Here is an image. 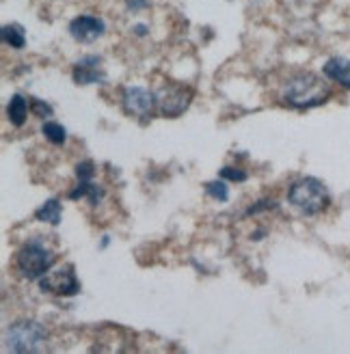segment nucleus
I'll list each match as a JSON object with an SVG mask.
<instances>
[{
    "instance_id": "f03ea898",
    "label": "nucleus",
    "mask_w": 350,
    "mask_h": 354,
    "mask_svg": "<svg viewBox=\"0 0 350 354\" xmlns=\"http://www.w3.org/2000/svg\"><path fill=\"white\" fill-rule=\"evenodd\" d=\"M288 201L303 212L307 216L320 214L322 209H326V205L331 203L329 190L326 186L316 180V177H303V180L294 182L288 190Z\"/></svg>"
},
{
    "instance_id": "ddd939ff",
    "label": "nucleus",
    "mask_w": 350,
    "mask_h": 354,
    "mask_svg": "<svg viewBox=\"0 0 350 354\" xmlns=\"http://www.w3.org/2000/svg\"><path fill=\"white\" fill-rule=\"evenodd\" d=\"M80 197H89L91 205H98L100 199L104 197V188L95 186L93 182H80L76 186V190L69 192V199H80Z\"/></svg>"
},
{
    "instance_id": "aec40b11",
    "label": "nucleus",
    "mask_w": 350,
    "mask_h": 354,
    "mask_svg": "<svg viewBox=\"0 0 350 354\" xmlns=\"http://www.w3.org/2000/svg\"><path fill=\"white\" fill-rule=\"evenodd\" d=\"M275 205H277L275 201H259V203L249 207L247 214H257V212H264V209H275Z\"/></svg>"
},
{
    "instance_id": "f257e3e1",
    "label": "nucleus",
    "mask_w": 350,
    "mask_h": 354,
    "mask_svg": "<svg viewBox=\"0 0 350 354\" xmlns=\"http://www.w3.org/2000/svg\"><path fill=\"white\" fill-rule=\"evenodd\" d=\"M331 95L329 84L316 74H299L294 76L284 91V100L294 109H313L322 106Z\"/></svg>"
},
{
    "instance_id": "423d86ee",
    "label": "nucleus",
    "mask_w": 350,
    "mask_h": 354,
    "mask_svg": "<svg viewBox=\"0 0 350 354\" xmlns=\"http://www.w3.org/2000/svg\"><path fill=\"white\" fill-rule=\"evenodd\" d=\"M156 97H158L160 113L165 117H180L192 100V88L184 84H167Z\"/></svg>"
},
{
    "instance_id": "9d476101",
    "label": "nucleus",
    "mask_w": 350,
    "mask_h": 354,
    "mask_svg": "<svg viewBox=\"0 0 350 354\" xmlns=\"http://www.w3.org/2000/svg\"><path fill=\"white\" fill-rule=\"evenodd\" d=\"M324 76L346 88H350V61L344 57H333L324 63Z\"/></svg>"
},
{
    "instance_id": "6ab92c4d",
    "label": "nucleus",
    "mask_w": 350,
    "mask_h": 354,
    "mask_svg": "<svg viewBox=\"0 0 350 354\" xmlns=\"http://www.w3.org/2000/svg\"><path fill=\"white\" fill-rule=\"evenodd\" d=\"M221 177H225V180H232V182H244L249 175L244 173L242 169H236V167H223Z\"/></svg>"
},
{
    "instance_id": "f8f14e48",
    "label": "nucleus",
    "mask_w": 350,
    "mask_h": 354,
    "mask_svg": "<svg viewBox=\"0 0 350 354\" xmlns=\"http://www.w3.org/2000/svg\"><path fill=\"white\" fill-rule=\"evenodd\" d=\"M61 212H63V207H61L59 199H50V201H46L37 212H35V218L42 221V223L59 225V223H61Z\"/></svg>"
},
{
    "instance_id": "7ed1b4c3",
    "label": "nucleus",
    "mask_w": 350,
    "mask_h": 354,
    "mask_svg": "<svg viewBox=\"0 0 350 354\" xmlns=\"http://www.w3.org/2000/svg\"><path fill=\"white\" fill-rule=\"evenodd\" d=\"M57 257L39 240H30L17 253V270L26 279H42L55 266Z\"/></svg>"
},
{
    "instance_id": "dca6fc26",
    "label": "nucleus",
    "mask_w": 350,
    "mask_h": 354,
    "mask_svg": "<svg viewBox=\"0 0 350 354\" xmlns=\"http://www.w3.org/2000/svg\"><path fill=\"white\" fill-rule=\"evenodd\" d=\"M205 192H208L212 199L223 201V203H225L227 199H230V188H227V184H225V182H219V180L208 182V184H205Z\"/></svg>"
},
{
    "instance_id": "20e7f679",
    "label": "nucleus",
    "mask_w": 350,
    "mask_h": 354,
    "mask_svg": "<svg viewBox=\"0 0 350 354\" xmlns=\"http://www.w3.org/2000/svg\"><path fill=\"white\" fill-rule=\"evenodd\" d=\"M48 339V330L37 322H17L5 333V344L13 352H37Z\"/></svg>"
},
{
    "instance_id": "a211bd4d",
    "label": "nucleus",
    "mask_w": 350,
    "mask_h": 354,
    "mask_svg": "<svg viewBox=\"0 0 350 354\" xmlns=\"http://www.w3.org/2000/svg\"><path fill=\"white\" fill-rule=\"evenodd\" d=\"M30 109H33V113L37 115V117H42V119H50L52 117V106L50 104H46V102H42V100H30Z\"/></svg>"
},
{
    "instance_id": "4be33fe9",
    "label": "nucleus",
    "mask_w": 350,
    "mask_h": 354,
    "mask_svg": "<svg viewBox=\"0 0 350 354\" xmlns=\"http://www.w3.org/2000/svg\"><path fill=\"white\" fill-rule=\"evenodd\" d=\"M134 30H136V35H141V37H143V35L147 32V26H143V24H138V26H134Z\"/></svg>"
},
{
    "instance_id": "6e6552de",
    "label": "nucleus",
    "mask_w": 350,
    "mask_h": 354,
    "mask_svg": "<svg viewBox=\"0 0 350 354\" xmlns=\"http://www.w3.org/2000/svg\"><path fill=\"white\" fill-rule=\"evenodd\" d=\"M104 22L95 15H78L72 20L69 24V32H72V37L80 44H93L98 41L102 35H104Z\"/></svg>"
},
{
    "instance_id": "2eb2a0df",
    "label": "nucleus",
    "mask_w": 350,
    "mask_h": 354,
    "mask_svg": "<svg viewBox=\"0 0 350 354\" xmlns=\"http://www.w3.org/2000/svg\"><path fill=\"white\" fill-rule=\"evenodd\" d=\"M42 132H44V136L50 140V143H55V145H63L65 138H67L65 128L61 126V123H57V121H46Z\"/></svg>"
},
{
    "instance_id": "39448f33",
    "label": "nucleus",
    "mask_w": 350,
    "mask_h": 354,
    "mask_svg": "<svg viewBox=\"0 0 350 354\" xmlns=\"http://www.w3.org/2000/svg\"><path fill=\"white\" fill-rule=\"evenodd\" d=\"M39 288L52 296H76L80 292V281L74 274V266H65L61 270L46 272L39 279Z\"/></svg>"
},
{
    "instance_id": "f3484780",
    "label": "nucleus",
    "mask_w": 350,
    "mask_h": 354,
    "mask_svg": "<svg viewBox=\"0 0 350 354\" xmlns=\"http://www.w3.org/2000/svg\"><path fill=\"white\" fill-rule=\"evenodd\" d=\"M93 173H95V165L91 160H84L76 167V177L78 182H91L93 180Z\"/></svg>"
},
{
    "instance_id": "1a4fd4ad",
    "label": "nucleus",
    "mask_w": 350,
    "mask_h": 354,
    "mask_svg": "<svg viewBox=\"0 0 350 354\" xmlns=\"http://www.w3.org/2000/svg\"><path fill=\"white\" fill-rule=\"evenodd\" d=\"M74 82L76 84H95V82H104L107 80V74H104L102 67V59L100 57H84L74 65Z\"/></svg>"
},
{
    "instance_id": "0eeeda50",
    "label": "nucleus",
    "mask_w": 350,
    "mask_h": 354,
    "mask_svg": "<svg viewBox=\"0 0 350 354\" xmlns=\"http://www.w3.org/2000/svg\"><path fill=\"white\" fill-rule=\"evenodd\" d=\"M124 111L132 117L138 119H147L154 111V106L158 104L156 93H151L149 88L143 86H128L124 91Z\"/></svg>"
},
{
    "instance_id": "9b49d317",
    "label": "nucleus",
    "mask_w": 350,
    "mask_h": 354,
    "mask_svg": "<svg viewBox=\"0 0 350 354\" xmlns=\"http://www.w3.org/2000/svg\"><path fill=\"white\" fill-rule=\"evenodd\" d=\"M7 115H9V121L13 123L15 128L24 126L26 115H28V100H26L22 93H15V95L9 100V106H7Z\"/></svg>"
},
{
    "instance_id": "4468645a",
    "label": "nucleus",
    "mask_w": 350,
    "mask_h": 354,
    "mask_svg": "<svg viewBox=\"0 0 350 354\" xmlns=\"http://www.w3.org/2000/svg\"><path fill=\"white\" fill-rule=\"evenodd\" d=\"M3 41L15 50H22L26 46V35L20 24H7L3 26Z\"/></svg>"
},
{
    "instance_id": "412c9836",
    "label": "nucleus",
    "mask_w": 350,
    "mask_h": 354,
    "mask_svg": "<svg viewBox=\"0 0 350 354\" xmlns=\"http://www.w3.org/2000/svg\"><path fill=\"white\" fill-rule=\"evenodd\" d=\"M147 0H128V7L130 9H138V7H145Z\"/></svg>"
}]
</instances>
